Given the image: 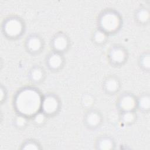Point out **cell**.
<instances>
[{
  "mask_svg": "<svg viewBox=\"0 0 150 150\" xmlns=\"http://www.w3.org/2000/svg\"><path fill=\"white\" fill-rule=\"evenodd\" d=\"M41 98L38 91L34 88L26 87L21 90L15 98V107L18 114L28 117H32L40 110Z\"/></svg>",
  "mask_w": 150,
  "mask_h": 150,
  "instance_id": "1",
  "label": "cell"
},
{
  "mask_svg": "<svg viewBox=\"0 0 150 150\" xmlns=\"http://www.w3.org/2000/svg\"><path fill=\"white\" fill-rule=\"evenodd\" d=\"M121 25V15L115 9L108 8L101 11L98 15V28L108 35L117 32L120 29Z\"/></svg>",
  "mask_w": 150,
  "mask_h": 150,
  "instance_id": "2",
  "label": "cell"
},
{
  "mask_svg": "<svg viewBox=\"0 0 150 150\" xmlns=\"http://www.w3.org/2000/svg\"><path fill=\"white\" fill-rule=\"evenodd\" d=\"M25 24L22 19L16 16L6 18L2 24L4 35L9 39L19 38L24 32Z\"/></svg>",
  "mask_w": 150,
  "mask_h": 150,
  "instance_id": "3",
  "label": "cell"
},
{
  "mask_svg": "<svg viewBox=\"0 0 150 150\" xmlns=\"http://www.w3.org/2000/svg\"><path fill=\"white\" fill-rule=\"evenodd\" d=\"M60 108V100L54 94H46L42 97L40 110L47 117L56 115Z\"/></svg>",
  "mask_w": 150,
  "mask_h": 150,
  "instance_id": "4",
  "label": "cell"
},
{
  "mask_svg": "<svg viewBox=\"0 0 150 150\" xmlns=\"http://www.w3.org/2000/svg\"><path fill=\"white\" fill-rule=\"evenodd\" d=\"M128 56L127 49L120 45H114L111 46L107 54L109 62L115 66L124 64L127 60Z\"/></svg>",
  "mask_w": 150,
  "mask_h": 150,
  "instance_id": "5",
  "label": "cell"
},
{
  "mask_svg": "<svg viewBox=\"0 0 150 150\" xmlns=\"http://www.w3.org/2000/svg\"><path fill=\"white\" fill-rule=\"evenodd\" d=\"M50 45L53 51L63 54L69 49L70 41L66 33L59 32L53 36Z\"/></svg>",
  "mask_w": 150,
  "mask_h": 150,
  "instance_id": "6",
  "label": "cell"
},
{
  "mask_svg": "<svg viewBox=\"0 0 150 150\" xmlns=\"http://www.w3.org/2000/svg\"><path fill=\"white\" fill-rule=\"evenodd\" d=\"M25 47L28 52L32 54L40 53L44 47V41L42 37L36 33L28 36L25 41Z\"/></svg>",
  "mask_w": 150,
  "mask_h": 150,
  "instance_id": "7",
  "label": "cell"
},
{
  "mask_svg": "<svg viewBox=\"0 0 150 150\" xmlns=\"http://www.w3.org/2000/svg\"><path fill=\"white\" fill-rule=\"evenodd\" d=\"M117 104L120 112L135 110L137 108V97L132 93H124L118 97Z\"/></svg>",
  "mask_w": 150,
  "mask_h": 150,
  "instance_id": "8",
  "label": "cell"
},
{
  "mask_svg": "<svg viewBox=\"0 0 150 150\" xmlns=\"http://www.w3.org/2000/svg\"><path fill=\"white\" fill-rule=\"evenodd\" d=\"M45 63L50 71H59L63 67L64 57L62 53L52 50L46 56Z\"/></svg>",
  "mask_w": 150,
  "mask_h": 150,
  "instance_id": "9",
  "label": "cell"
},
{
  "mask_svg": "<svg viewBox=\"0 0 150 150\" xmlns=\"http://www.w3.org/2000/svg\"><path fill=\"white\" fill-rule=\"evenodd\" d=\"M101 113L96 109H88L84 114V123L86 127L90 129L99 127L103 122Z\"/></svg>",
  "mask_w": 150,
  "mask_h": 150,
  "instance_id": "10",
  "label": "cell"
},
{
  "mask_svg": "<svg viewBox=\"0 0 150 150\" xmlns=\"http://www.w3.org/2000/svg\"><path fill=\"white\" fill-rule=\"evenodd\" d=\"M121 87V83L118 78L114 75L107 76L103 83V88L108 94H115L119 91Z\"/></svg>",
  "mask_w": 150,
  "mask_h": 150,
  "instance_id": "11",
  "label": "cell"
},
{
  "mask_svg": "<svg viewBox=\"0 0 150 150\" xmlns=\"http://www.w3.org/2000/svg\"><path fill=\"white\" fill-rule=\"evenodd\" d=\"M45 75V70L39 65L32 66L28 73V77L30 81L35 84L41 83L44 80Z\"/></svg>",
  "mask_w": 150,
  "mask_h": 150,
  "instance_id": "12",
  "label": "cell"
},
{
  "mask_svg": "<svg viewBox=\"0 0 150 150\" xmlns=\"http://www.w3.org/2000/svg\"><path fill=\"white\" fill-rule=\"evenodd\" d=\"M150 18L149 11L145 7H139L136 9L134 13L135 21L139 24L145 25L149 22Z\"/></svg>",
  "mask_w": 150,
  "mask_h": 150,
  "instance_id": "13",
  "label": "cell"
},
{
  "mask_svg": "<svg viewBox=\"0 0 150 150\" xmlns=\"http://www.w3.org/2000/svg\"><path fill=\"white\" fill-rule=\"evenodd\" d=\"M96 145L97 149L107 150L114 148L115 145L114 141L109 136H101L96 141Z\"/></svg>",
  "mask_w": 150,
  "mask_h": 150,
  "instance_id": "14",
  "label": "cell"
},
{
  "mask_svg": "<svg viewBox=\"0 0 150 150\" xmlns=\"http://www.w3.org/2000/svg\"><path fill=\"white\" fill-rule=\"evenodd\" d=\"M150 97L148 93H144L137 97V108L146 112L149 110Z\"/></svg>",
  "mask_w": 150,
  "mask_h": 150,
  "instance_id": "15",
  "label": "cell"
},
{
  "mask_svg": "<svg viewBox=\"0 0 150 150\" xmlns=\"http://www.w3.org/2000/svg\"><path fill=\"white\" fill-rule=\"evenodd\" d=\"M135 111V110L120 112V118L122 122L128 125L134 122L137 117V114Z\"/></svg>",
  "mask_w": 150,
  "mask_h": 150,
  "instance_id": "16",
  "label": "cell"
},
{
  "mask_svg": "<svg viewBox=\"0 0 150 150\" xmlns=\"http://www.w3.org/2000/svg\"><path fill=\"white\" fill-rule=\"evenodd\" d=\"M108 35L102 30L97 28L94 31L92 35V39L94 43L97 45H102L107 40Z\"/></svg>",
  "mask_w": 150,
  "mask_h": 150,
  "instance_id": "17",
  "label": "cell"
},
{
  "mask_svg": "<svg viewBox=\"0 0 150 150\" xmlns=\"http://www.w3.org/2000/svg\"><path fill=\"white\" fill-rule=\"evenodd\" d=\"M138 64L143 70L149 71L150 69V55L148 51L142 53L138 59Z\"/></svg>",
  "mask_w": 150,
  "mask_h": 150,
  "instance_id": "18",
  "label": "cell"
},
{
  "mask_svg": "<svg viewBox=\"0 0 150 150\" xmlns=\"http://www.w3.org/2000/svg\"><path fill=\"white\" fill-rule=\"evenodd\" d=\"M28 117L25 115L18 114V115L15 117L13 120V123L15 126L18 128H23L25 127L28 124Z\"/></svg>",
  "mask_w": 150,
  "mask_h": 150,
  "instance_id": "19",
  "label": "cell"
},
{
  "mask_svg": "<svg viewBox=\"0 0 150 150\" xmlns=\"http://www.w3.org/2000/svg\"><path fill=\"white\" fill-rule=\"evenodd\" d=\"M81 103L82 105L88 110L91 108V107L93 105L94 98L90 94H84L81 97Z\"/></svg>",
  "mask_w": 150,
  "mask_h": 150,
  "instance_id": "20",
  "label": "cell"
},
{
  "mask_svg": "<svg viewBox=\"0 0 150 150\" xmlns=\"http://www.w3.org/2000/svg\"><path fill=\"white\" fill-rule=\"evenodd\" d=\"M47 117V115L45 114L41 110H40L37 112L35 115H33L32 117V118L33 122L36 125H41L46 122Z\"/></svg>",
  "mask_w": 150,
  "mask_h": 150,
  "instance_id": "21",
  "label": "cell"
},
{
  "mask_svg": "<svg viewBox=\"0 0 150 150\" xmlns=\"http://www.w3.org/2000/svg\"><path fill=\"white\" fill-rule=\"evenodd\" d=\"M21 148L24 149H39L40 148L37 141L33 139H28L23 143Z\"/></svg>",
  "mask_w": 150,
  "mask_h": 150,
  "instance_id": "22",
  "label": "cell"
},
{
  "mask_svg": "<svg viewBox=\"0 0 150 150\" xmlns=\"http://www.w3.org/2000/svg\"><path fill=\"white\" fill-rule=\"evenodd\" d=\"M6 90L2 86H1V99H0V101L1 103H2L3 100L6 99Z\"/></svg>",
  "mask_w": 150,
  "mask_h": 150,
  "instance_id": "23",
  "label": "cell"
}]
</instances>
